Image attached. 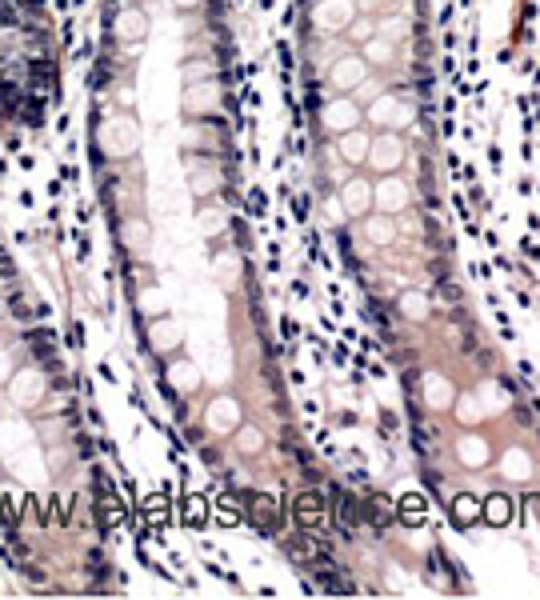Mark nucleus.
Instances as JSON below:
<instances>
[{
  "label": "nucleus",
  "mask_w": 540,
  "mask_h": 600,
  "mask_svg": "<svg viewBox=\"0 0 540 600\" xmlns=\"http://www.w3.org/2000/svg\"><path fill=\"white\" fill-rule=\"evenodd\" d=\"M9 396H12V404H36V400L45 396V377H40V372H33V368L16 372Z\"/></svg>",
  "instance_id": "obj_1"
},
{
  "label": "nucleus",
  "mask_w": 540,
  "mask_h": 600,
  "mask_svg": "<svg viewBox=\"0 0 540 600\" xmlns=\"http://www.w3.org/2000/svg\"><path fill=\"white\" fill-rule=\"evenodd\" d=\"M236 421H241V409H236V400L221 396L209 404V424L216 428V433H228V428H236Z\"/></svg>",
  "instance_id": "obj_2"
},
{
  "label": "nucleus",
  "mask_w": 540,
  "mask_h": 600,
  "mask_svg": "<svg viewBox=\"0 0 540 600\" xmlns=\"http://www.w3.org/2000/svg\"><path fill=\"white\" fill-rule=\"evenodd\" d=\"M297 521L309 524V528H316V524L324 521V500H320L316 492H300L297 496Z\"/></svg>",
  "instance_id": "obj_3"
},
{
  "label": "nucleus",
  "mask_w": 540,
  "mask_h": 600,
  "mask_svg": "<svg viewBox=\"0 0 540 600\" xmlns=\"http://www.w3.org/2000/svg\"><path fill=\"white\" fill-rule=\"evenodd\" d=\"M480 516H485L488 524H508V516H512V500L508 496H488L485 504H480Z\"/></svg>",
  "instance_id": "obj_4"
},
{
  "label": "nucleus",
  "mask_w": 540,
  "mask_h": 600,
  "mask_svg": "<svg viewBox=\"0 0 540 600\" xmlns=\"http://www.w3.org/2000/svg\"><path fill=\"white\" fill-rule=\"evenodd\" d=\"M476 516H480V500H473V496H456V500H452V521H456V524H473Z\"/></svg>",
  "instance_id": "obj_5"
},
{
  "label": "nucleus",
  "mask_w": 540,
  "mask_h": 600,
  "mask_svg": "<svg viewBox=\"0 0 540 600\" xmlns=\"http://www.w3.org/2000/svg\"><path fill=\"white\" fill-rule=\"evenodd\" d=\"M253 512H256V521L260 524H280V516H276V500L272 496H253Z\"/></svg>",
  "instance_id": "obj_6"
},
{
  "label": "nucleus",
  "mask_w": 540,
  "mask_h": 600,
  "mask_svg": "<svg viewBox=\"0 0 540 600\" xmlns=\"http://www.w3.org/2000/svg\"><path fill=\"white\" fill-rule=\"evenodd\" d=\"M400 516H404V524H420L424 521V496H417V492L404 496L400 500Z\"/></svg>",
  "instance_id": "obj_7"
},
{
  "label": "nucleus",
  "mask_w": 540,
  "mask_h": 600,
  "mask_svg": "<svg viewBox=\"0 0 540 600\" xmlns=\"http://www.w3.org/2000/svg\"><path fill=\"white\" fill-rule=\"evenodd\" d=\"M241 445H244V452H256V448L265 445V436L256 433V428H241Z\"/></svg>",
  "instance_id": "obj_8"
},
{
  "label": "nucleus",
  "mask_w": 540,
  "mask_h": 600,
  "mask_svg": "<svg viewBox=\"0 0 540 600\" xmlns=\"http://www.w3.org/2000/svg\"><path fill=\"white\" fill-rule=\"evenodd\" d=\"M461 456H468L473 465H480V460H485V445H480V440H468V445H461Z\"/></svg>",
  "instance_id": "obj_9"
},
{
  "label": "nucleus",
  "mask_w": 540,
  "mask_h": 600,
  "mask_svg": "<svg viewBox=\"0 0 540 600\" xmlns=\"http://www.w3.org/2000/svg\"><path fill=\"white\" fill-rule=\"evenodd\" d=\"M388 204V209H397V204H404V189H400V184H388L385 189V196H380Z\"/></svg>",
  "instance_id": "obj_10"
},
{
  "label": "nucleus",
  "mask_w": 540,
  "mask_h": 600,
  "mask_svg": "<svg viewBox=\"0 0 540 600\" xmlns=\"http://www.w3.org/2000/svg\"><path fill=\"white\" fill-rule=\"evenodd\" d=\"M364 200H368V189H364V184H353V189H348V209H364Z\"/></svg>",
  "instance_id": "obj_11"
},
{
  "label": "nucleus",
  "mask_w": 540,
  "mask_h": 600,
  "mask_svg": "<svg viewBox=\"0 0 540 600\" xmlns=\"http://www.w3.org/2000/svg\"><path fill=\"white\" fill-rule=\"evenodd\" d=\"M172 380H180V389H192V372H188V368H172Z\"/></svg>",
  "instance_id": "obj_12"
},
{
  "label": "nucleus",
  "mask_w": 540,
  "mask_h": 600,
  "mask_svg": "<svg viewBox=\"0 0 540 600\" xmlns=\"http://www.w3.org/2000/svg\"><path fill=\"white\" fill-rule=\"evenodd\" d=\"M4 377H9V356L0 352V380H4Z\"/></svg>",
  "instance_id": "obj_13"
}]
</instances>
